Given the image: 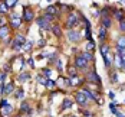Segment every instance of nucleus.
Wrapping results in <instances>:
<instances>
[{
    "instance_id": "obj_23",
    "label": "nucleus",
    "mask_w": 125,
    "mask_h": 117,
    "mask_svg": "<svg viewBox=\"0 0 125 117\" xmlns=\"http://www.w3.org/2000/svg\"><path fill=\"white\" fill-rule=\"evenodd\" d=\"M82 56H83V58H85L86 61H91V59H92V53H91V52H85V53H83Z\"/></svg>"
},
{
    "instance_id": "obj_16",
    "label": "nucleus",
    "mask_w": 125,
    "mask_h": 117,
    "mask_svg": "<svg viewBox=\"0 0 125 117\" xmlns=\"http://www.w3.org/2000/svg\"><path fill=\"white\" fill-rule=\"evenodd\" d=\"M52 32H53V35H56V36H61V35H62L59 26H52Z\"/></svg>"
},
{
    "instance_id": "obj_30",
    "label": "nucleus",
    "mask_w": 125,
    "mask_h": 117,
    "mask_svg": "<svg viewBox=\"0 0 125 117\" xmlns=\"http://www.w3.org/2000/svg\"><path fill=\"white\" fill-rule=\"evenodd\" d=\"M6 9H7L6 3H1V6H0V12H6Z\"/></svg>"
},
{
    "instance_id": "obj_17",
    "label": "nucleus",
    "mask_w": 125,
    "mask_h": 117,
    "mask_svg": "<svg viewBox=\"0 0 125 117\" xmlns=\"http://www.w3.org/2000/svg\"><path fill=\"white\" fill-rule=\"evenodd\" d=\"M118 46H119V49H125V38L118 39Z\"/></svg>"
},
{
    "instance_id": "obj_28",
    "label": "nucleus",
    "mask_w": 125,
    "mask_h": 117,
    "mask_svg": "<svg viewBox=\"0 0 125 117\" xmlns=\"http://www.w3.org/2000/svg\"><path fill=\"white\" fill-rule=\"evenodd\" d=\"M115 14H116V16H115L116 19H119V20H122V16H124V14H122V12H116Z\"/></svg>"
},
{
    "instance_id": "obj_9",
    "label": "nucleus",
    "mask_w": 125,
    "mask_h": 117,
    "mask_svg": "<svg viewBox=\"0 0 125 117\" xmlns=\"http://www.w3.org/2000/svg\"><path fill=\"white\" fill-rule=\"evenodd\" d=\"M22 23V19H20V16H17V14H13L12 16V26L13 27H19Z\"/></svg>"
},
{
    "instance_id": "obj_37",
    "label": "nucleus",
    "mask_w": 125,
    "mask_h": 117,
    "mask_svg": "<svg viewBox=\"0 0 125 117\" xmlns=\"http://www.w3.org/2000/svg\"><path fill=\"white\" fill-rule=\"evenodd\" d=\"M3 78H4V74H0V81H1Z\"/></svg>"
},
{
    "instance_id": "obj_35",
    "label": "nucleus",
    "mask_w": 125,
    "mask_h": 117,
    "mask_svg": "<svg viewBox=\"0 0 125 117\" xmlns=\"http://www.w3.org/2000/svg\"><path fill=\"white\" fill-rule=\"evenodd\" d=\"M33 62H35V61H33V58H30V59H29V65H30V66H35Z\"/></svg>"
},
{
    "instance_id": "obj_32",
    "label": "nucleus",
    "mask_w": 125,
    "mask_h": 117,
    "mask_svg": "<svg viewBox=\"0 0 125 117\" xmlns=\"http://www.w3.org/2000/svg\"><path fill=\"white\" fill-rule=\"evenodd\" d=\"M30 48H32V42H27V43H26V46H25V49H26V51H30Z\"/></svg>"
},
{
    "instance_id": "obj_19",
    "label": "nucleus",
    "mask_w": 125,
    "mask_h": 117,
    "mask_svg": "<svg viewBox=\"0 0 125 117\" xmlns=\"http://www.w3.org/2000/svg\"><path fill=\"white\" fill-rule=\"evenodd\" d=\"M63 108H66V107H72V101L69 100V98H65V101H63Z\"/></svg>"
},
{
    "instance_id": "obj_21",
    "label": "nucleus",
    "mask_w": 125,
    "mask_h": 117,
    "mask_svg": "<svg viewBox=\"0 0 125 117\" xmlns=\"http://www.w3.org/2000/svg\"><path fill=\"white\" fill-rule=\"evenodd\" d=\"M68 71H69V75H71L72 78L76 77V69L73 68V66H69V69H68Z\"/></svg>"
},
{
    "instance_id": "obj_36",
    "label": "nucleus",
    "mask_w": 125,
    "mask_h": 117,
    "mask_svg": "<svg viewBox=\"0 0 125 117\" xmlns=\"http://www.w3.org/2000/svg\"><path fill=\"white\" fill-rule=\"evenodd\" d=\"M58 68L62 69V61H58Z\"/></svg>"
},
{
    "instance_id": "obj_33",
    "label": "nucleus",
    "mask_w": 125,
    "mask_h": 117,
    "mask_svg": "<svg viewBox=\"0 0 125 117\" xmlns=\"http://www.w3.org/2000/svg\"><path fill=\"white\" fill-rule=\"evenodd\" d=\"M111 111H112L114 114H116V113H118V111H116V108H115V105H114V104H111Z\"/></svg>"
},
{
    "instance_id": "obj_15",
    "label": "nucleus",
    "mask_w": 125,
    "mask_h": 117,
    "mask_svg": "<svg viewBox=\"0 0 125 117\" xmlns=\"http://www.w3.org/2000/svg\"><path fill=\"white\" fill-rule=\"evenodd\" d=\"M13 88H14L13 84H6V85H4V94H10L13 91Z\"/></svg>"
},
{
    "instance_id": "obj_8",
    "label": "nucleus",
    "mask_w": 125,
    "mask_h": 117,
    "mask_svg": "<svg viewBox=\"0 0 125 117\" xmlns=\"http://www.w3.org/2000/svg\"><path fill=\"white\" fill-rule=\"evenodd\" d=\"M38 25H39V27H42V29H50V25H49V22L46 20V19H38Z\"/></svg>"
},
{
    "instance_id": "obj_12",
    "label": "nucleus",
    "mask_w": 125,
    "mask_h": 117,
    "mask_svg": "<svg viewBox=\"0 0 125 117\" xmlns=\"http://www.w3.org/2000/svg\"><path fill=\"white\" fill-rule=\"evenodd\" d=\"M88 78H89L91 81H94V82H99V78H98V75H96L95 72H89V74H88Z\"/></svg>"
},
{
    "instance_id": "obj_1",
    "label": "nucleus",
    "mask_w": 125,
    "mask_h": 117,
    "mask_svg": "<svg viewBox=\"0 0 125 117\" xmlns=\"http://www.w3.org/2000/svg\"><path fill=\"white\" fill-rule=\"evenodd\" d=\"M101 55H102L104 59H105V65L109 66V65H111V61H112V56H111V51H109V46H108V45L101 46Z\"/></svg>"
},
{
    "instance_id": "obj_3",
    "label": "nucleus",
    "mask_w": 125,
    "mask_h": 117,
    "mask_svg": "<svg viewBox=\"0 0 125 117\" xmlns=\"http://www.w3.org/2000/svg\"><path fill=\"white\" fill-rule=\"evenodd\" d=\"M68 39L71 42H78L81 39V33L79 32H75V30H69L68 32Z\"/></svg>"
},
{
    "instance_id": "obj_13",
    "label": "nucleus",
    "mask_w": 125,
    "mask_h": 117,
    "mask_svg": "<svg viewBox=\"0 0 125 117\" xmlns=\"http://www.w3.org/2000/svg\"><path fill=\"white\" fill-rule=\"evenodd\" d=\"M109 26H111V20H109L106 16H104V19H102V27L106 29V27H109Z\"/></svg>"
},
{
    "instance_id": "obj_38",
    "label": "nucleus",
    "mask_w": 125,
    "mask_h": 117,
    "mask_svg": "<svg viewBox=\"0 0 125 117\" xmlns=\"http://www.w3.org/2000/svg\"><path fill=\"white\" fill-rule=\"evenodd\" d=\"M116 116H118V117H124L122 114H121V113H116Z\"/></svg>"
},
{
    "instance_id": "obj_27",
    "label": "nucleus",
    "mask_w": 125,
    "mask_h": 117,
    "mask_svg": "<svg viewBox=\"0 0 125 117\" xmlns=\"http://www.w3.org/2000/svg\"><path fill=\"white\" fill-rule=\"evenodd\" d=\"M43 19H46V20H48V22H50V20H53V16H52V14H48V13H46V14H45V17H43Z\"/></svg>"
},
{
    "instance_id": "obj_11",
    "label": "nucleus",
    "mask_w": 125,
    "mask_h": 117,
    "mask_svg": "<svg viewBox=\"0 0 125 117\" xmlns=\"http://www.w3.org/2000/svg\"><path fill=\"white\" fill-rule=\"evenodd\" d=\"M7 33H9V29L6 27V26H0V38H6L7 36Z\"/></svg>"
},
{
    "instance_id": "obj_22",
    "label": "nucleus",
    "mask_w": 125,
    "mask_h": 117,
    "mask_svg": "<svg viewBox=\"0 0 125 117\" xmlns=\"http://www.w3.org/2000/svg\"><path fill=\"white\" fill-rule=\"evenodd\" d=\"M4 3H6V6H7V7H13V6H16V4H17V1H16V0H12V1H4Z\"/></svg>"
},
{
    "instance_id": "obj_10",
    "label": "nucleus",
    "mask_w": 125,
    "mask_h": 117,
    "mask_svg": "<svg viewBox=\"0 0 125 117\" xmlns=\"http://www.w3.org/2000/svg\"><path fill=\"white\" fill-rule=\"evenodd\" d=\"M23 16H25L26 20H32V19H33V12H32L30 9H27V7H26V9H25V13H23Z\"/></svg>"
},
{
    "instance_id": "obj_5",
    "label": "nucleus",
    "mask_w": 125,
    "mask_h": 117,
    "mask_svg": "<svg viewBox=\"0 0 125 117\" xmlns=\"http://www.w3.org/2000/svg\"><path fill=\"white\" fill-rule=\"evenodd\" d=\"M86 65H88V61L82 56V55L76 56V66H79V68H85Z\"/></svg>"
},
{
    "instance_id": "obj_7",
    "label": "nucleus",
    "mask_w": 125,
    "mask_h": 117,
    "mask_svg": "<svg viewBox=\"0 0 125 117\" xmlns=\"http://www.w3.org/2000/svg\"><path fill=\"white\" fill-rule=\"evenodd\" d=\"M86 100H88L86 95H85L82 91H79V92L76 94V101H78L79 104H82V105H83V104H86Z\"/></svg>"
},
{
    "instance_id": "obj_20",
    "label": "nucleus",
    "mask_w": 125,
    "mask_h": 117,
    "mask_svg": "<svg viewBox=\"0 0 125 117\" xmlns=\"http://www.w3.org/2000/svg\"><path fill=\"white\" fill-rule=\"evenodd\" d=\"M94 46H95V43H94L92 40H89V42L86 43V51H88V52L92 51V49H94Z\"/></svg>"
},
{
    "instance_id": "obj_4",
    "label": "nucleus",
    "mask_w": 125,
    "mask_h": 117,
    "mask_svg": "<svg viewBox=\"0 0 125 117\" xmlns=\"http://www.w3.org/2000/svg\"><path fill=\"white\" fill-rule=\"evenodd\" d=\"M76 22H78V16H76L75 13H71V14L68 16V22H66L68 27H73V26L76 25Z\"/></svg>"
},
{
    "instance_id": "obj_2",
    "label": "nucleus",
    "mask_w": 125,
    "mask_h": 117,
    "mask_svg": "<svg viewBox=\"0 0 125 117\" xmlns=\"http://www.w3.org/2000/svg\"><path fill=\"white\" fill-rule=\"evenodd\" d=\"M25 43H26V38L25 36H22V35L16 36V40H14V49H20Z\"/></svg>"
},
{
    "instance_id": "obj_26",
    "label": "nucleus",
    "mask_w": 125,
    "mask_h": 117,
    "mask_svg": "<svg viewBox=\"0 0 125 117\" xmlns=\"http://www.w3.org/2000/svg\"><path fill=\"white\" fill-rule=\"evenodd\" d=\"M22 110H23V111H27V110H29V104L27 103H22Z\"/></svg>"
},
{
    "instance_id": "obj_18",
    "label": "nucleus",
    "mask_w": 125,
    "mask_h": 117,
    "mask_svg": "<svg viewBox=\"0 0 125 117\" xmlns=\"http://www.w3.org/2000/svg\"><path fill=\"white\" fill-rule=\"evenodd\" d=\"M105 36H106V29H105V27H101V30H99V39H105Z\"/></svg>"
},
{
    "instance_id": "obj_6",
    "label": "nucleus",
    "mask_w": 125,
    "mask_h": 117,
    "mask_svg": "<svg viewBox=\"0 0 125 117\" xmlns=\"http://www.w3.org/2000/svg\"><path fill=\"white\" fill-rule=\"evenodd\" d=\"M1 107H3V114H6V116H9L10 113H12V110H13V107L10 105V104H7L6 101H1Z\"/></svg>"
},
{
    "instance_id": "obj_39",
    "label": "nucleus",
    "mask_w": 125,
    "mask_h": 117,
    "mask_svg": "<svg viewBox=\"0 0 125 117\" xmlns=\"http://www.w3.org/2000/svg\"><path fill=\"white\" fill-rule=\"evenodd\" d=\"M72 117H75V116H72Z\"/></svg>"
},
{
    "instance_id": "obj_31",
    "label": "nucleus",
    "mask_w": 125,
    "mask_h": 117,
    "mask_svg": "<svg viewBox=\"0 0 125 117\" xmlns=\"http://www.w3.org/2000/svg\"><path fill=\"white\" fill-rule=\"evenodd\" d=\"M43 74H45L46 77H50V74H52V72H50V69H48V68H46V69H43Z\"/></svg>"
},
{
    "instance_id": "obj_25",
    "label": "nucleus",
    "mask_w": 125,
    "mask_h": 117,
    "mask_svg": "<svg viewBox=\"0 0 125 117\" xmlns=\"http://www.w3.org/2000/svg\"><path fill=\"white\" fill-rule=\"evenodd\" d=\"M22 97H23V91L17 90V91H16V98H22Z\"/></svg>"
},
{
    "instance_id": "obj_29",
    "label": "nucleus",
    "mask_w": 125,
    "mask_h": 117,
    "mask_svg": "<svg viewBox=\"0 0 125 117\" xmlns=\"http://www.w3.org/2000/svg\"><path fill=\"white\" fill-rule=\"evenodd\" d=\"M29 78V75H26V74H23V75H19V81H25V79H27Z\"/></svg>"
},
{
    "instance_id": "obj_24",
    "label": "nucleus",
    "mask_w": 125,
    "mask_h": 117,
    "mask_svg": "<svg viewBox=\"0 0 125 117\" xmlns=\"http://www.w3.org/2000/svg\"><path fill=\"white\" fill-rule=\"evenodd\" d=\"M53 85H55V82H53L52 79H48V81H46V87H48V88H53Z\"/></svg>"
},
{
    "instance_id": "obj_14",
    "label": "nucleus",
    "mask_w": 125,
    "mask_h": 117,
    "mask_svg": "<svg viewBox=\"0 0 125 117\" xmlns=\"http://www.w3.org/2000/svg\"><path fill=\"white\" fill-rule=\"evenodd\" d=\"M56 12H58V10H56L55 6H48V9H46V13H48V14H52V16L56 14Z\"/></svg>"
},
{
    "instance_id": "obj_34",
    "label": "nucleus",
    "mask_w": 125,
    "mask_h": 117,
    "mask_svg": "<svg viewBox=\"0 0 125 117\" xmlns=\"http://www.w3.org/2000/svg\"><path fill=\"white\" fill-rule=\"evenodd\" d=\"M121 29H122V30H125V20H124V19L121 20Z\"/></svg>"
}]
</instances>
